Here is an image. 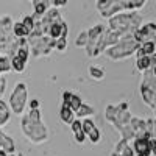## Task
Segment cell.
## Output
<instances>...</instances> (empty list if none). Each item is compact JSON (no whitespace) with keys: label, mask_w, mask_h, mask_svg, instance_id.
<instances>
[{"label":"cell","mask_w":156,"mask_h":156,"mask_svg":"<svg viewBox=\"0 0 156 156\" xmlns=\"http://www.w3.org/2000/svg\"><path fill=\"white\" fill-rule=\"evenodd\" d=\"M11 67L14 69L16 72H23L25 70V61H22L20 58L14 56V58L11 59Z\"/></svg>","instance_id":"9a60e30c"},{"label":"cell","mask_w":156,"mask_h":156,"mask_svg":"<svg viewBox=\"0 0 156 156\" xmlns=\"http://www.w3.org/2000/svg\"><path fill=\"white\" fill-rule=\"evenodd\" d=\"M30 106H31V109H37V108H39V101H37V100H31Z\"/></svg>","instance_id":"484cf974"},{"label":"cell","mask_w":156,"mask_h":156,"mask_svg":"<svg viewBox=\"0 0 156 156\" xmlns=\"http://www.w3.org/2000/svg\"><path fill=\"white\" fill-rule=\"evenodd\" d=\"M134 151L137 156H150L151 150H150V140L144 139V137H137L134 140Z\"/></svg>","instance_id":"5b68a950"},{"label":"cell","mask_w":156,"mask_h":156,"mask_svg":"<svg viewBox=\"0 0 156 156\" xmlns=\"http://www.w3.org/2000/svg\"><path fill=\"white\" fill-rule=\"evenodd\" d=\"M75 114H76L78 117H86V115H92V114H95V111L90 108V106H87V105H83V106L78 109Z\"/></svg>","instance_id":"ac0fdd59"},{"label":"cell","mask_w":156,"mask_h":156,"mask_svg":"<svg viewBox=\"0 0 156 156\" xmlns=\"http://www.w3.org/2000/svg\"><path fill=\"white\" fill-rule=\"evenodd\" d=\"M45 12H47V3L45 2H36L34 3V17L33 19H37V17L44 16Z\"/></svg>","instance_id":"7c38bea8"},{"label":"cell","mask_w":156,"mask_h":156,"mask_svg":"<svg viewBox=\"0 0 156 156\" xmlns=\"http://www.w3.org/2000/svg\"><path fill=\"white\" fill-rule=\"evenodd\" d=\"M89 137H90V142H94V144H97V142H100V131L95 128L94 131L89 134Z\"/></svg>","instance_id":"603a6c76"},{"label":"cell","mask_w":156,"mask_h":156,"mask_svg":"<svg viewBox=\"0 0 156 156\" xmlns=\"http://www.w3.org/2000/svg\"><path fill=\"white\" fill-rule=\"evenodd\" d=\"M151 73H153V76H154V78H156V66H154V67H153V70H151Z\"/></svg>","instance_id":"4316f807"},{"label":"cell","mask_w":156,"mask_h":156,"mask_svg":"<svg viewBox=\"0 0 156 156\" xmlns=\"http://www.w3.org/2000/svg\"><path fill=\"white\" fill-rule=\"evenodd\" d=\"M12 31H14V34L17 36V37H25V36H30V33L25 30V27L22 25V22H17V23H14L12 25Z\"/></svg>","instance_id":"4fadbf2b"},{"label":"cell","mask_w":156,"mask_h":156,"mask_svg":"<svg viewBox=\"0 0 156 156\" xmlns=\"http://www.w3.org/2000/svg\"><path fill=\"white\" fill-rule=\"evenodd\" d=\"M17 156H22V154H17Z\"/></svg>","instance_id":"f1b7e54d"},{"label":"cell","mask_w":156,"mask_h":156,"mask_svg":"<svg viewBox=\"0 0 156 156\" xmlns=\"http://www.w3.org/2000/svg\"><path fill=\"white\" fill-rule=\"evenodd\" d=\"M150 150H151V154L156 156V139H151L150 140Z\"/></svg>","instance_id":"d4e9b609"},{"label":"cell","mask_w":156,"mask_h":156,"mask_svg":"<svg viewBox=\"0 0 156 156\" xmlns=\"http://www.w3.org/2000/svg\"><path fill=\"white\" fill-rule=\"evenodd\" d=\"M62 105H66L67 108H70L73 112H76L83 106V101L81 98L75 95V94H70V92H64V100H62Z\"/></svg>","instance_id":"277c9868"},{"label":"cell","mask_w":156,"mask_h":156,"mask_svg":"<svg viewBox=\"0 0 156 156\" xmlns=\"http://www.w3.org/2000/svg\"><path fill=\"white\" fill-rule=\"evenodd\" d=\"M59 117H61V120H62V122L70 123V125L75 122V112H73L70 108H67L66 105H62V106H61V109H59Z\"/></svg>","instance_id":"ba28073f"},{"label":"cell","mask_w":156,"mask_h":156,"mask_svg":"<svg viewBox=\"0 0 156 156\" xmlns=\"http://www.w3.org/2000/svg\"><path fill=\"white\" fill-rule=\"evenodd\" d=\"M22 129H23V133L28 136V139L36 142V144H41V142H44L47 139V129L41 123L39 109H31L30 114H27L23 117Z\"/></svg>","instance_id":"6da1fadb"},{"label":"cell","mask_w":156,"mask_h":156,"mask_svg":"<svg viewBox=\"0 0 156 156\" xmlns=\"http://www.w3.org/2000/svg\"><path fill=\"white\" fill-rule=\"evenodd\" d=\"M133 148H129L128 147V140H120L119 144L115 145V150H114V153H117L119 156H133Z\"/></svg>","instance_id":"9c48e42d"},{"label":"cell","mask_w":156,"mask_h":156,"mask_svg":"<svg viewBox=\"0 0 156 156\" xmlns=\"http://www.w3.org/2000/svg\"><path fill=\"white\" fill-rule=\"evenodd\" d=\"M89 75H90V78H94V80H103V76H105V72H103L101 67L90 66V67H89Z\"/></svg>","instance_id":"5bb4252c"},{"label":"cell","mask_w":156,"mask_h":156,"mask_svg":"<svg viewBox=\"0 0 156 156\" xmlns=\"http://www.w3.org/2000/svg\"><path fill=\"white\" fill-rule=\"evenodd\" d=\"M139 47H140V44H137L134 39L133 41H120L119 44H115L114 47L106 50L105 53H106V56H109L112 59H123V58L131 56L134 51H137Z\"/></svg>","instance_id":"7a4b0ae2"},{"label":"cell","mask_w":156,"mask_h":156,"mask_svg":"<svg viewBox=\"0 0 156 156\" xmlns=\"http://www.w3.org/2000/svg\"><path fill=\"white\" fill-rule=\"evenodd\" d=\"M8 120H9V111H8V108H6L5 103L0 100V126L5 125Z\"/></svg>","instance_id":"8fae6325"},{"label":"cell","mask_w":156,"mask_h":156,"mask_svg":"<svg viewBox=\"0 0 156 156\" xmlns=\"http://www.w3.org/2000/svg\"><path fill=\"white\" fill-rule=\"evenodd\" d=\"M11 69V61L8 56H0V73L8 72Z\"/></svg>","instance_id":"d6986e66"},{"label":"cell","mask_w":156,"mask_h":156,"mask_svg":"<svg viewBox=\"0 0 156 156\" xmlns=\"http://www.w3.org/2000/svg\"><path fill=\"white\" fill-rule=\"evenodd\" d=\"M111 156H119V154H117V153H112V154H111Z\"/></svg>","instance_id":"83f0119b"},{"label":"cell","mask_w":156,"mask_h":156,"mask_svg":"<svg viewBox=\"0 0 156 156\" xmlns=\"http://www.w3.org/2000/svg\"><path fill=\"white\" fill-rule=\"evenodd\" d=\"M66 45H67L66 39H58L56 44H55V47H56L58 50H66Z\"/></svg>","instance_id":"cb8c5ba5"},{"label":"cell","mask_w":156,"mask_h":156,"mask_svg":"<svg viewBox=\"0 0 156 156\" xmlns=\"http://www.w3.org/2000/svg\"><path fill=\"white\" fill-rule=\"evenodd\" d=\"M22 25L25 27V30H27V31L31 34V31H33V28H34V19H33L31 16L23 17V19H22Z\"/></svg>","instance_id":"e0dca14e"},{"label":"cell","mask_w":156,"mask_h":156,"mask_svg":"<svg viewBox=\"0 0 156 156\" xmlns=\"http://www.w3.org/2000/svg\"><path fill=\"white\" fill-rule=\"evenodd\" d=\"M136 67H137L140 72H148V69L151 67V59H150V56H142V58H137Z\"/></svg>","instance_id":"30bf717a"},{"label":"cell","mask_w":156,"mask_h":156,"mask_svg":"<svg viewBox=\"0 0 156 156\" xmlns=\"http://www.w3.org/2000/svg\"><path fill=\"white\" fill-rule=\"evenodd\" d=\"M23 83H17L14 92L11 95V108L14 112L20 114L23 111V106H25V98H27V89H25Z\"/></svg>","instance_id":"3957f363"},{"label":"cell","mask_w":156,"mask_h":156,"mask_svg":"<svg viewBox=\"0 0 156 156\" xmlns=\"http://www.w3.org/2000/svg\"><path fill=\"white\" fill-rule=\"evenodd\" d=\"M72 131H73V134L83 133V123H81L80 120H75V122L72 123Z\"/></svg>","instance_id":"44dd1931"},{"label":"cell","mask_w":156,"mask_h":156,"mask_svg":"<svg viewBox=\"0 0 156 156\" xmlns=\"http://www.w3.org/2000/svg\"><path fill=\"white\" fill-rule=\"evenodd\" d=\"M81 123H83V133H84V134H87V136H89V134L95 129L94 122H92V120H89V119H86V120H84V122H81Z\"/></svg>","instance_id":"ffe728a7"},{"label":"cell","mask_w":156,"mask_h":156,"mask_svg":"<svg viewBox=\"0 0 156 156\" xmlns=\"http://www.w3.org/2000/svg\"><path fill=\"white\" fill-rule=\"evenodd\" d=\"M48 34L51 39H66V34H67V25L64 22H58V23H53L48 30Z\"/></svg>","instance_id":"8992f818"},{"label":"cell","mask_w":156,"mask_h":156,"mask_svg":"<svg viewBox=\"0 0 156 156\" xmlns=\"http://www.w3.org/2000/svg\"><path fill=\"white\" fill-rule=\"evenodd\" d=\"M89 44V31H81L76 39V47H87Z\"/></svg>","instance_id":"2e32d148"},{"label":"cell","mask_w":156,"mask_h":156,"mask_svg":"<svg viewBox=\"0 0 156 156\" xmlns=\"http://www.w3.org/2000/svg\"><path fill=\"white\" fill-rule=\"evenodd\" d=\"M156 53V44L154 42H144L137 48V58L142 56H151Z\"/></svg>","instance_id":"52a82bcc"},{"label":"cell","mask_w":156,"mask_h":156,"mask_svg":"<svg viewBox=\"0 0 156 156\" xmlns=\"http://www.w3.org/2000/svg\"><path fill=\"white\" fill-rule=\"evenodd\" d=\"M16 56H17V58H20L22 61L27 62V58H28V48H19Z\"/></svg>","instance_id":"7402d4cb"}]
</instances>
